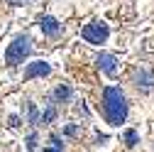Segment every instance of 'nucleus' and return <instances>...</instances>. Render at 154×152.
<instances>
[{"label":"nucleus","instance_id":"1","mask_svg":"<svg viewBox=\"0 0 154 152\" xmlns=\"http://www.w3.org/2000/svg\"><path fill=\"white\" fill-rule=\"evenodd\" d=\"M103 118L108 125L112 128H118L127 120L130 116V103H127V96H125V91L120 86H105L103 88Z\"/></svg>","mask_w":154,"mask_h":152},{"label":"nucleus","instance_id":"2","mask_svg":"<svg viewBox=\"0 0 154 152\" xmlns=\"http://www.w3.org/2000/svg\"><path fill=\"white\" fill-rule=\"evenodd\" d=\"M29 54H32V37L29 34H17L5 49V64L15 69V66H20Z\"/></svg>","mask_w":154,"mask_h":152},{"label":"nucleus","instance_id":"3","mask_svg":"<svg viewBox=\"0 0 154 152\" xmlns=\"http://www.w3.org/2000/svg\"><path fill=\"white\" fill-rule=\"evenodd\" d=\"M81 37H83L88 44H105L108 37H110V27H108L105 20H91L81 30Z\"/></svg>","mask_w":154,"mask_h":152},{"label":"nucleus","instance_id":"4","mask_svg":"<svg viewBox=\"0 0 154 152\" xmlns=\"http://www.w3.org/2000/svg\"><path fill=\"white\" fill-rule=\"evenodd\" d=\"M39 30H42L44 37H49V40H56V37L64 34V25L56 20V17H51V15L39 17Z\"/></svg>","mask_w":154,"mask_h":152},{"label":"nucleus","instance_id":"5","mask_svg":"<svg viewBox=\"0 0 154 152\" xmlns=\"http://www.w3.org/2000/svg\"><path fill=\"white\" fill-rule=\"evenodd\" d=\"M95 64H98V69L103 74H108L110 79H115L118 76V69H120V62H118V56L115 54H108V52H100L98 54V59H95Z\"/></svg>","mask_w":154,"mask_h":152},{"label":"nucleus","instance_id":"6","mask_svg":"<svg viewBox=\"0 0 154 152\" xmlns=\"http://www.w3.org/2000/svg\"><path fill=\"white\" fill-rule=\"evenodd\" d=\"M51 74V64L44 62V59H37V62H29L27 69H25V81H32V79H39V76H49Z\"/></svg>","mask_w":154,"mask_h":152},{"label":"nucleus","instance_id":"7","mask_svg":"<svg viewBox=\"0 0 154 152\" xmlns=\"http://www.w3.org/2000/svg\"><path fill=\"white\" fill-rule=\"evenodd\" d=\"M132 81L140 91H149V88H154V74L147 71V69H137L132 74Z\"/></svg>","mask_w":154,"mask_h":152},{"label":"nucleus","instance_id":"8","mask_svg":"<svg viewBox=\"0 0 154 152\" xmlns=\"http://www.w3.org/2000/svg\"><path fill=\"white\" fill-rule=\"evenodd\" d=\"M73 98V88L69 84H59L51 91V103H69Z\"/></svg>","mask_w":154,"mask_h":152},{"label":"nucleus","instance_id":"9","mask_svg":"<svg viewBox=\"0 0 154 152\" xmlns=\"http://www.w3.org/2000/svg\"><path fill=\"white\" fill-rule=\"evenodd\" d=\"M54 120H56V106H54V103H49V106L44 108V113L39 116V123H42V125H51Z\"/></svg>","mask_w":154,"mask_h":152},{"label":"nucleus","instance_id":"10","mask_svg":"<svg viewBox=\"0 0 154 152\" xmlns=\"http://www.w3.org/2000/svg\"><path fill=\"white\" fill-rule=\"evenodd\" d=\"M122 142H125L127 147H134V145L140 142V132H137V130H132V128H130V130H125V135H122Z\"/></svg>","mask_w":154,"mask_h":152},{"label":"nucleus","instance_id":"11","mask_svg":"<svg viewBox=\"0 0 154 152\" xmlns=\"http://www.w3.org/2000/svg\"><path fill=\"white\" fill-rule=\"evenodd\" d=\"M27 123L29 125H39V110H37V103H27Z\"/></svg>","mask_w":154,"mask_h":152},{"label":"nucleus","instance_id":"12","mask_svg":"<svg viewBox=\"0 0 154 152\" xmlns=\"http://www.w3.org/2000/svg\"><path fill=\"white\" fill-rule=\"evenodd\" d=\"M79 132H81V128L76 125V123H69V125L64 128V135H66V138H76Z\"/></svg>","mask_w":154,"mask_h":152},{"label":"nucleus","instance_id":"13","mask_svg":"<svg viewBox=\"0 0 154 152\" xmlns=\"http://www.w3.org/2000/svg\"><path fill=\"white\" fill-rule=\"evenodd\" d=\"M37 142H39L37 132H29V135H27V152H34L37 150Z\"/></svg>","mask_w":154,"mask_h":152},{"label":"nucleus","instance_id":"14","mask_svg":"<svg viewBox=\"0 0 154 152\" xmlns=\"http://www.w3.org/2000/svg\"><path fill=\"white\" fill-rule=\"evenodd\" d=\"M49 142H51V147H56V150H61V152H64V140H61L59 135H56V132H51Z\"/></svg>","mask_w":154,"mask_h":152},{"label":"nucleus","instance_id":"15","mask_svg":"<svg viewBox=\"0 0 154 152\" xmlns=\"http://www.w3.org/2000/svg\"><path fill=\"white\" fill-rule=\"evenodd\" d=\"M8 125H10V128H20V125H22V118H20V116H10V118H8Z\"/></svg>","mask_w":154,"mask_h":152},{"label":"nucleus","instance_id":"16","mask_svg":"<svg viewBox=\"0 0 154 152\" xmlns=\"http://www.w3.org/2000/svg\"><path fill=\"white\" fill-rule=\"evenodd\" d=\"M5 3H8V5H12V8H20L25 0H5Z\"/></svg>","mask_w":154,"mask_h":152},{"label":"nucleus","instance_id":"17","mask_svg":"<svg viewBox=\"0 0 154 152\" xmlns=\"http://www.w3.org/2000/svg\"><path fill=\"white\" fill-rule=\"evenodd\" d=\"M44 152H61V150H56V147H44Z\"/></svg>","mask_w":154,"mask_h":152}]
</instances>
